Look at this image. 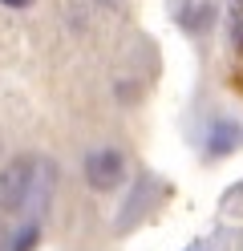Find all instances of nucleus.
<instances>
[{
	"label": "nucleus",
	"instance_id": "nucleus-4",
	"mask_svg": "<svg viewBox=\"0 0 243 251\" xmlns=\"http://www.w3.org/2000/svg\"><path fill=\"white\" fill-rule=\"evenodd\" d=\"M37 243H41V223H28L8 239V251H32Z\"/></svg>",
	"mask_w": 243,
	"mask_h": 251
},
{
	"label": "nucleus",
	"instance_id": "nucleus-6",
	"mask_svg": "<svg viewBox=\"0 0 243 251\" xmlns=\"http://www.w3.org/2000/svg\"><path fill=\"white\" fill-rule=\"evenodd\" d=\"M4 8H25V4H32V0H0Z\"/></svg>",
	"mask_w": 243,
	"mask_h": 251
},
{
	"label": "nucleus",
	"instance_id": "nucleus-2",
	"mask_svg": "<svg viewBox=\"0 0 243 251\" xmlns=\"http://www.w3.org/2000/svg\"><path fill=\"white\" fill-rule=\"evenodd\" d=\"M122 178H126V158H122L118 146H102V150H93L85 158V182L93 191L106 195L113 186H122Z\"/></svg>",
	"mask_w": 243,
	"mask_h": 251
},
{
	"label": "nucleus",
	"instance_id": "nucleus-3",
	"mask_svg": "<svg viewBox=\"0 0 243 251\" xmlns=\"http://www.w3.org/2000/svg\"><path fill=\"white\" fill-rule=\"evenodd\" d=\"M235 146H239V126H235V122H215V126H211L207 150L215 154V158H219V154H231Z\"/></svg>",
	"mask_w": 243,
	"mask_h": 251
},
{
	"label": "nucleus",
	"instance_id": "nucleus-5",
	"mask_svg": "<svg viewBox=\"0 0 243 251\" xmlns=\"http://www.w3.org/2000/svg\"><path fill=\"white\" fill-rule=\"evenodd\" d=\"M227 28H231V45H235V53H243V4L231 8V17H227Z\"/></svg>",
	"mask_w": 243,
	"mask_h": 251
},
{
	"label": "nucleus",
	"instance_id": "nucleus-1",
	"mask_svg": "<svg viewBox=\"0 0 243 251\" xmlns=\"http://www.w3.org/2000/svg\"><path fill=\"white\" fill-rule=\"evenodd\" d=\"M32 186H37V162L32 158H16L0 170V207L8 215L25 211V202L32 195Z\"/></svg>",
	"mask_w": 243,
	"mask_h": 251
},
{
	"label": "nucleus",
	"instance_id": "nucleus-8",
	"mask_svg": "<svg viewBox=\"0 0 243 251\" xmlns=\"http://www.w3.org/2000/svg\"><path fill=\"white\" fill-rule=\"evenodd\" d=\"M190 251H207V247H190Z\"/></svg>",
	"mask_w": 243,
	"mask_h": 251
},
{
	"label": "nucleus",
	"instance_id": "nucleus-7",
	"mask_svg": "<svg viewBox=\"0 0 243 251\" xmlns=\"http://www.w3.org/2000/svg\"><path fill=\"white\" fill-rule=\"evenodd\" d=\"M0 251H8V235H4V227H0Z\"/></svg>",
	"mask_w": 243,
	"mask_h": 251
}]
</instances>
